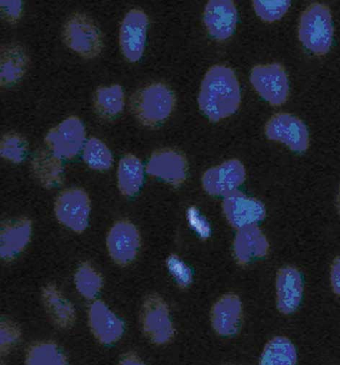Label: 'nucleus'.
Listing matches in <instances>:
<instances>
[{"label": "nucleus", "instance_id": "obj_12", "mask_svg": "<svg viewBox=\"0 0 340 365\" xmlns=\"http://www.w3.org/2000/svg\"><path fill=\"white\" fill-rule=\"evenodd\" d=\"M245 179L244 165L239 160L232 159L206 170L202 178V185L209 195L225 197L237 192Z\"/></svg>", "mask_w": 340, "mask_h": 365}, {"label": "nucleus", "instance_id": "obj_33", "mask_svg": "<svg viewBox=\"0 0 340 365\" xmlns=\"http://www.w3.org/2000/svg\"><path fill=\"white\" fill-rule=\"evenodd\" d=\"M166 264L170 275L179 288L186 289L192 284L194 280L192 270L178 255H170L166 260Z\"/></svg>", "mask_w": 340, "mask_h": 365}, {"label": "nucleus", "instance_id": "obj_13", "mask_svg": "<svg viewBox=\"0 0 340 365\" xmlns=\"http://www.w3.org/2000/svg\"><path fill=\"white\" fill-rule=\"evenodd\" d=\"M33 222L27 217L4 220L0 229V257L6 264L19 257L33 236Z\"/></svg>", "mask_w": 340, "mask_h": 365}, {"label": "nucleus", "instance_id": "obj_11", "mask_svg": "<svg viewBox=\"0 0 340 365\" xmlns=\"http://www.w3.org/2000/svg\"><path fill=\"white\" fill-rule=\"evenodd\" d=\"M149 26L147 15L141 9H132L124 18L119 29V43L124 57L131 63L143 56Z\"/></svg>", "mask_w": 340, "mask_h": 365}, {"label": "nucleus", "instance_id": "obj_18", "mask_svg": "<svg viewBox=\"0 0 340 365\" xmlns=\"http://www.w3.org/2000/svg\"><path fill=\"white\" fill-rule=\"evenodd\" d=\"M41 301L56 328L66 331L74 327L77 319L75 307L56 284L49 283L42 288Z\"/></svg>", "mask_w": 340, "mask_h": 365}, {"label": "nucleus", "instance_id": "obj_32", "mask_svg": "<svg viewBox=\"0 0 340 365\" xmlns=\"http://www.w3.org/2000/svg\"><path fill=\"white\" fill-rule=\"evenodd\" d=\"M291 2L288 0L279 1H253V7L257 15L264 21L274 23L282 19L288 12Z\"/></svg>", "mask_w": 340, "mask_h": 365}, {"label": "nucleus", "instance_id": "obj_22", "mask_svg": "<svg viewBox=\"0 0 340 365\" xmlns=\"http://www.w3.org/2000/svg\"><path fill=\"white\" fill-rule=\"evenodd\" d=\"M269 247L266 235L257 225H254L238 230L234 240L233 252L239 264L246 265L266 256Z\"/></svg>", "mask_w": 340, "mask_h": 365}, {"label": "nucleus", "instance_id": "obj_1", "mask_svg": "<svg viewBox=\"0 0 340 365\" xmlns=\"http://www.w3.org/2000/svg\"><path fill=\"white\" fill-rule=\"evenodd\" d=\"M198 102L201 112L211 122L234 114L241 104V93L232 69L222 65L212 66L202 81Z\"/></svg>", "mask_w": 340, "mask_h": 365}, {"label": "nucleus", "instance_id": "obj_24", "mask_svg": "<svg viewBox=\"0 0 340 365\" xmlns=\"http://www.w3.org/2000/svg\"><path fill=\"white\" fill-rule=\"evenodd\" d=\"M146 168L141 160L131 153L124 155L118 164L117 188L126 198L136 197L141 191L144 182Z\"/></svg>", "mask_w": 340, "mask_h": 365}, {"label": "nucleus", "instance_id": "obj_10", "mask_svg": "<svg viewBox=\"0 0 340 365\" xmlns=\"http://www.w3.org/2000/svg\"><path fill=\"white\" fill-rule=\"evenodd\" d=\"M88 324L94 339L104 346L116 344L126 330L122 319L100 299L93 302L89 307Z\"/></svg>", "mask_w": 340, "mask_h": 365}, {"label": "nucleus", "instance_id": "obj_38", "mask_svg": "<svg viewBox=\"0 0 340 365\" xmlns=\"http://www.w3.org/2000/svg\"><path fill=\"white\" fill-rule=\"evenodd\" d=\"M338 205H339V212H340V192H339V195Z\"/></svg>", "mask_w": 340, "mask_h": 365}, {"label": "nucleus", "instance_id": "obj_16", "mask_svg": "<svg viewBox=\"0 0 340 365\" xmlns=\"http://www.w3.org/2000/svg\"><path fill=\"white\" fill-rule=\"evenodd\" d=\"M146 172L151 177L179 187L186 180L188 163L186 158L179 152L159 149L150 156Z\"/></svg>", "mask_w": 340, "mask_h": 365}, {"label": "nucleus", "instance_id": "obj_25", "mask_svg": "<svg viewBox=\"0 0 340 365\" xmlns=\"http://www.w3.org/2000/svg\"><path fill=\"white\" fill-rule=\"evenodd\" d=\"M125 103L124 91L121 85L101 86L95 91L93 108L101 120L114 122L123 114Z\"/></svg>", "mask_w": 340, "mask_h": 365}, {"label": "nucleus", "instance_id": "obj_14", "mask_svg": "<svg viewBox=\"0 0 340 365\" xmlns=\"http://www.w3.org/2000/svg\"><path fill=\"white\" fill-rule=\"evenodd\" d=\"M222 208L229 225L238 230L258 225L266 215V207L261 201L238 191L224 197Z\"/></svg>", "mask_w": 340, "mask_h": 365}, {"label": "nucleus", "instance_id": "obj_34", "mask_svg": "<svg viewBox=\"0 0 340 365\" xmlns=\"http://www.w3.org/2000/svg\"><path fill=\"white\" fill-rule=\"evenodd\" d=\"M24 4L21 0H2L0 1L1 19L10 26H16L23 19Z\"/></svg>", "mask_w": 340, "mask_h": 365}, {"label": "nucleus", "instance_id": "obj_19", "mask_svg": "<svg viewBox=\"0 0 340 365\" xmlns=\"http://www.w3.org/2000/svg\"><path fill=\"white\" fill-rule=\"evenodd\" d=\"M210 316L212 328L216 334L223 337L236 334L243 321L241 299L234 294L224 295L212 307Z\"/></svg>", "mask_w": 340, "mask_h": 365}, {"label": "nucleus", "instance_id": "obj_9", "mask_svg": "<svg viewBox=\"0 0 340 365\" xmlns=\"http://www.w3.org/2000/svg\"><path fill=\"white\" fill-rule=\"evenodd\" d=\"M250 81L257 93L273 106L285 104L289 96L286 72L279 63L259 65L251 70Z\"/></svg>", "mask_w": 340, "mask_h": 365}, {"label": "nucleus", "instance_id": "obj_23", "mask_svg": "<svg viewBox=\"0 0 340 365\" xmlns=\"http://www.w3.org/2000/svg\"><path fill=\"white\" fill-rule=\"evenodd\" d=\"M304 293L301 272L295 267L280 269L276 278L277 307L284 314L294 313L299 308Z\"/></svg>", "mask_w": 340, "mask_h": 365}, {"label": "nucleus", "instance_id": "obj_26", "mask_svg": "<svg viewBox=\"0 0 340 365\" xmlns=\"http://www.w3.org/2000/svg\"><path fill=\"white\" fill-rule=\"evenodd\" d=\"M74 284L76 292L83 299L93 302L101 294L104 279L102 274L91 262L84 261L75 270Z\"/></svg>", "mask_w": 340, "mask_h": 365}, {"label": "nucleus", "instance_id": "obj_15", "mask_svg": "<svg viewBox=\"0 0 340 365\" xmlns=\"http://www.w3.org/2000/svg\"><path fill=\"white\" fill-rule=\"evenodd\" d=\"M266 134L270 140L283 143L296 153L305 152L309 146V135L305 124L287 113L274 115L266 124Z\"/></svg>", "mask_w": 340, "mask_h": 365}, {"label": "nucleus", "instance_id": "obj_4", "mask_svg": "<svg viewBox=\"0 0 340 365\" xmlns=\"http://www.w3.org/2000/svg\"><path fill=\"white\" fill-rule=\"evenodd\" d=\"M333 23L329 9L314 4L302 14L299 36L303 46L316 55L326 54L332 44Z\"/></svg>", "mask_w": 340, "mask_h": 365}, {"label": "nucleus", "instance_id": "obj_2", "mask_svg": "<svg viewBox=\"0 0 340 365\" xmlns=\"http://www.w3.org/2000/svg\"><path fill=\"white\" fill-rule=\"evenodd\" d=\"M175 96L167 86L152 83L136 90L131 96L130 110L136 120L147 128H155L173 113Z\"/></svg>", "mask_w": 340, "mask_h": 365}, {"label": "nucleus", "instance_id": "obj_21", "mask_svg": "<svg viewBox=\"0 0 340 365\" xmlns=\"http://www.w3.org/2000/svg\"><path fill=\"white\" fill-rule=\"evenodd\" d=\"M30 169L34 178L45 190H55L63 184L65 173L64 160L46 147L34 153Z\"/></svg>", "mask_w": 340, "mask_h": 365}, {"label": "nucleus", "instance_id": "obj_28", "mask_svg": "<svg viewBox=\"0 0 340 365\" xmlns=\"http://www.w3.org/2000/svg\"><path fill=\"white\" fill-rule=\"evenodd\" d=\"M296 350L293 343L287 338L277 336L266 345L259 365H296Z\"/></svg>", "mask_w": 340, "mask_h": 365}, {"label": "nucleus", "instance_id": "obj_7", "mask_svg": "<svg viewBox=\"0 0 340 365\" xmlns=\"http://www.w3.org/2000/svg\"><path fill=\"white\" fill-rule=\"evenodd\" d=\"M87 133L79 118L71 115L51 128L44 138L45 147L64 160L74 159L86 143Z\"/></svg>", "mask_w": 340, "mask_h": 365}, {"label": "nucleus", "instance_id": "obj_6", "mask_svg": "<svg viewBox=\"0 0 340 365\" xmlns=\"http://www.w3.org/2000/svg\"><path fill=\"white\" fill-rule=\"evenodd\" d=\"M140 324L145 337L156 346L172 342L176 329L170 317L169 307L164 299L156 294L148 295L140 312Z\"/></svg>", "mask_w": 340, "mask_h": 365}, {"label": "nucleus", "instance_id": "obj_35", "mask_svg": "<svg viewBox=\"0 0 340 365\" xmlns=\"http://www.w3.org/2000/svg\"><path fill=\"white\" fill-rule=\"evenodd\" d=\"M186 219L193 230L202 240H207L211 235V227L207 219L196 207H191L186 212Z\"/></svg>", "mask_w": 340, "mask_h": 365}, {"label": "nucleus", "instance_id": "obj_37", "mask_svg": "<svg viewBox=\"0 0 340 365\" xmlns=\"http://www.w3.org/2000/svg\"><path fill=\"white\" fill-rule=\"evenodd\" d=\"M117 365H146L142 359L134 351L124 353L117 362Z\"/></svg>", "mask_w": 340, "mask_h": 365}, {"label": "nucleus", "instance_id": "obj_17", "mask_svg": "<svg viewBox=\"0 0 340 365\" xmlns=\"http://www.w3.org/2000/svg\"><path fill=\"white\" fill-rule=\"evenodd\" d=\"M31 58L19 42H9L0 47V87L10 88L19 84L30 68Z\"/></svg>", "mask_w": 340, "mask_h": 365}, {"label": "nucleus", "instance_id": "obj_29", "mask_svg": "<svg viewBox=\"0 0 340 365\" xmlns=\"http://www.w3.org/2000/svg\"><path fill=\"white\" fill-rule=\"evenodd\" d=\"M82 160L91 169L105 172L114 165V158L109 146L101 139L92 137L81 151Z\"/></svg>", "mask_w": 340, "mask_h": 365}, {"label": "nucleus", "instance_id": "obj_5", "mask_svg": "<svg viewBox=\"0 0 340 365\" xmlns=\"http://www.w3.org/2000/svg\"><path fill=\"white\" fill-rule=\"evenodd\" d=\"M91 211L92 202L90 195L79 187L62 190L54 201V212L57 222L78 235L88 229Z\"/></svg>", "mask_w": 340, "mask_h": 365}, {"label": "nucleus", "instance_id": "obj_27", "mask_svg": "<svg viewBox=\"0 0 340 365\" xmlns=\"http://www.w3.org/2000/svg\"><path fill=\"white\" fill-rule=\"evenodd\" d=\"M24 365H68V357L54 341L40 340L27 347Z\"/></svg>", "mask_w": 340, "mask_h": 365}, {"label": "nucleus", "instance_id": "obj_20", "mask_svg": "<svg viewBox=\"0 0 340 365\" xmlns=\"http://www.w3.org/2000/svg\"><path fill=\"white\" fill-rule=\"evenodd\" d=\"M204 24L210 36L225 41L234 34L237 24V11L230 0H211L204 12Z\"/></svg>", "mask_w": 340, "mask_h": 365}, {"label": "nucleus", "instance_id": "obj_39", "mask_svg": "<svg viewBox=\"0 0 340 365\" xmlns=\"http://www.w3.org/2000/svg\"><path fill=\"white\" fill-rule=\"evenodd\" d=\"M0 365H6V364L4 361H2L1 364H0Z\"/></svg>", "mask_w": 340, "mask_h": 365}, {"label": "nucleus", "instance_id": "obj_30", "mask_svg": "<svg viewBox=\"0 0 340 365\" xmlns=\"http://www.w3.org/2000/svg\"><path fill=\"white\" fill-rule=\"evenodd\" d=\"M29 152V141L21 133L9 132L0 140V156L7 162L21 164L27 158Z\"/></svg>", "mask_w": 340, "mask_h": 365}, {"label": "nucleus", "instance_id": "obj_8", "mask_svg": "<svg viewBox=\"0 0 340 365\" xmlns=\"http://www.w3.org/2000/svg\"><path fill=\"white\" fill-rule=\"evenodd\" d=\"M106 249L112 261L120 267L130 265L137 257L141 237L136 225L129 220L116 221L108 232Z\"/></svg>", "mask_w": 340, "mask_h": 365}, {"label": "nucleus", "instance_id": "obj_3", "mask_svg": "<svg viewBox=\"0 0 340 365\" xmlns=\"http://www.w3.org/2000/svg\"><path fill=\"white\" fill-rule=\"evenodd\" d=\"M61 39L69 50L85 60L98 58L104 48L103 32L92 18L81 12L74 13L68 18Z\"/></svg>", "mask_w": 340, "mask_h": 365}, {"label": "nucleus", "instance_id": "obj_36", "mask_svg": "<svg viewBox=\"0 0 340 365\" xmlns=\"http://www.w3.org/2000/svg\"><path fill=\"white\" fill-rule=\"evenodd\" d=\"M331 283L334 292L340 296V257H336L331 264Z\"/></svg>", "mask_w": 340, "mask_h": 365}, {"label": "nucleus", "instance_id": "obj_31", "mask_svg": "<svg viewBox=\"0 0 340 365\" xmlns=\"http://www.w3.org/2000/svg\"><path fill=\"white\" fill-rule=\"evenodd\" d=\"M23 332L13 319L2 317L0 322V354L9 356L21 342Z\"/></svg>", "mask_w": 340, "mask_h": 365}]
</instances>
